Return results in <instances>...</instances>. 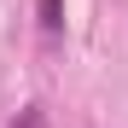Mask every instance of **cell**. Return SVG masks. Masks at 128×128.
Returning a JSON list of instances; mask_svg holds the SVG:
<instances>
[{"label":"cell","instance_id":"obj_2","mask_svg":"<svg viewBox=\"0 0 128 128\" xmlns=\"http://www.w3.org/2000/svg\"><path fill=\"white\" fill-rule=\"evenodd\" d=\"M6 128H47V111H35V105H24V111H18Z\"/></svg>","mask_w":128,"mask_h":128},{"label":"cell","instance_id":"obj_1","mask_svg":"<svg viewBox=\"0 0 128 128\" xmlns=\"http://www.w3.org/2000/svg\"><path fill=\"white\" fill-rule=\"evenodd\" d=\"M41 29H47V35L64 29V0H41Z\"/></svg>","mask_w":128,"mask_h":128}]
</instances>
